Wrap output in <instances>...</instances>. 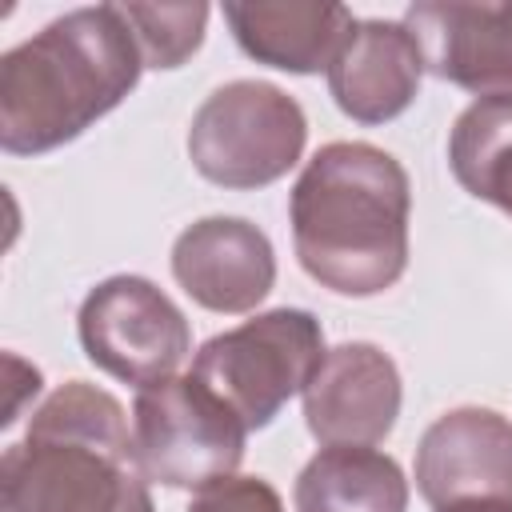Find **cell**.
<instances>
[{"label":"cell","instance_id":"cell-1","mask_svg":"<svg viewBox=\"0 0 512 512\" xmlns=\"http://www.w3.org/2000/svg\"><path fill=\"white\" fill-rule=\"evenodd\" d=\"M288 212L296 260L316 284L376 296L404 276L412 188L392 152L364 140L324 144L304 164Z\"/></svg>","mask_w":512,"mask_h":512},{"label":"cell","instance_id":"cell-2","mask_svg":"<svg viewBox=\"0 0 512 512\" xmlns=\"http://www.w3.org/2000/svg\"><path fill=\"white\" fill-rule=\"evenodd\" d=\"M144 56L116 4L76 8L0 60V144L36 156L76 140L140 80Z\"/></svg>","mask_w":512,"mask_h":512},{"label":"cell","instance_id":"cell-3","mask_svg":"<svg viewBox=\"0 0 512 512\" xmlns=\"http://www.w3.org/2000/svg\"><path fill=\"white\" fill-rule=\"evenodd\" d=\"M0 512H156L120 400L88 380L56 388L0 456Z\"/></svg>","mask_w":512,"mask_h":512},{"label":"cell","instance_id":"cell-4","mask_svg":"<svg viewBox=\"0 0 512 512\" xmlns=\"http://www.w3.org/2000/svg\"><path fill=\"white\" fill-rule=\"evenodd\" d=\"M324 352V328L312 312L272 308L212 336L196 352L192 376L204 380L252 432L272 424V416L308 388Z\"/></svg>","mask_w":512,"mask_h":512},{"label":"cell","instance_id":"cell-5","mask_svg":"<svg viewBox=\"0 0 512 512\" xmlns=\"http://www.w3.org/2000/svg\"><path fill=\"white\" fill-rule=\"evenodd\" d=\"M304 108L268 80H232L216 88L188 124L192 168L220 188H264L304 152Z\"/></svg>","mask_w":512,"mask_h":512},{"label":"cell","instance_id":"cell-6","mask_svg":"<svg viewBox=\"0 0 512 512\" xmlns=\"http://www.w3.org/2000/svg\"><path fill=\"white\" fill-rule=\"evenodd\" d=\"M244 420L196 376H168L140 388L132 440L148 480L168 488H208L236 476L244 460Z\"/></svg>","mask_w":512,"mask_h":512},{"label":"cell","instance_id":"cell-7","mask_svg":"<svg viewBox=\"0 0 512 512\" xmlns=\"http://www.w3.org/2000/svg\"><path fill=\"white\" fill-rule=\"evenodd\" d=\"M84 356L136 388L176 376L192 352V332L184 312L144 276H108L100 280L76 316Z\"/></svg>","mask_w":512,"mask_h":512},{"label":"cell","instance_id":"cell-8","mask_svg":"<svg viewBox=\"0 0 512 512\" xmlns=\"http://www.w3.org/2000/svg\"><path fill=\"white\" fill-rule=\"evenodd\" d=\"M416 488L432 508L512 500V420L476 404L436 416L416 448Z\"/></svg>","mask_w":512,"mask_h":512},{"label":"cell","instance_id":"cell-9","mask_svg":"<svg viewBox=\"0 0 512 512\" xmlns=\"http://www.w3.org/2000/svg\"><path fill=\"white\" fill-rule=\"evenodd\" d=\"M304 420L308 432L332 444H380L400 416V372L392 356L368 340L328 348L308 380Z\"/></svg>","mask_w":512,"mask_h":512},{"label":"cell","instance_id":"cell-10","mask_svg":"<svg viewBox=\"0 0 512 512\" xmlns=\"http://www.w3.org/2000/svg\"><path fill=\"white\" fill-rule=\"evenodd\" d=\"M424 68L480 100H512V4L424 0L404 12Z\"/></svg>","mask_w":512,"mask_h":512},{"label":"cell","instance_id":"cell-11","mask_svg":"<svg viewBox=\"0 0 512 512\" xmlns=\"http://www.w3.org/2000/svg\"><path fill=\"white\" fill-rule=\"evenodd\" d=\"M176 284L208 312H252L276 284L268 236L240 216H204L172 244Z\"/></svg>","mask_w":512,"mask_h":512},{"label":"cell","instance_id":"cell-12","mask_svg":"<svg viewBox=\"0 0 512 512\" xmlns=\"http://www.w3.org/2000/svg\"><path fill=\"white\" fill-rule=\"evenodd\" d=\"M420 76L424 56L404 24L356 20L328 64V92L344 116L360 124H384L416 100Z\"/></svg>","mask_w":512,"mask_h":512},{"label":"cell","instance_id":"cell-13","mask_svg":"<svg viewBox=\"0 0 512 512\" xmlns=\"http://www.w3.org/2000/svg\"><path fill=\"white\" fill-rule=\"evenodd\" d=\"M236 44L284 72H320L340 52L352 32V12L344 4H304V0H248L224 4Z\"/></svg>","mask_w":512,"mask_h":512},{"label":"cell","instance_id":"cell-14","mask_svg":"<svg viewBox=\"0 0 512 512\" xmlns=\"http://www.w3.org/2000/svg\"><path fill=\"white\" fill-rule=\"evenodd\" d=\"M292 500L296 512H404L408 480L368 444H332L304 464Z\"/></svg>","mask_w":512,"mask_h":512},{"label":"cell","instance_id":"cell-15","mask_svg":"<svg viewBox=\"0 0 512 512\" xmlns=\"http://www.w3.org/2000/svg\"><path fill=\"white\" fill-rule=\"evenodd\" d=\"M448 164L468 196L512 216V100L468 104L448 136Z\"/></svg>","mask_w":512,"mask_h":512},{"label":"cell","instance_id":"cell-16","mask_svg":"<svg viewBox=\"0 0 512 512\" xmlns=\"http://www.w3.org/2000/svg\"><path fill=\"white\" fill-rule=\"evenodd\" d=\"M128 20L144 68H180L204 40L208 4H116Z\"/></svg>","mask_w":512,"mask_h":512},{"label":"cell","instance_id":"cell-17","mask_svg":"<svg viewBox=\"0 0 512 512\" xmlns=\"http://www.w3.org/2000/svg\"><path fill=\"white\" fill-rule=\"evenodd\" d=\"M188 512H284V500L260 476H224L200 488Z\"/></svg>","mask_w":512,"mask_h":512},{"label":"cell","instance_id":"cell-18","mask_svg":"<svg viewBox=\"0 0 512 512\" xmlns=\"http://www.w3.org/2000/svg\"><path fill=\"white\" fill-rule=\"evenodd\" d=\"M4 372H8V404H4V424H12V420H16V412H20V400L40 392V372H36L32 364H24L16 352H8V356H4Z\"/></svg>","mask_w":512,"mask_h":512},{"label":"cell","instance_id":"cell-19","mask_svg":"<svg viewBox=\"0 0 512 512\" xmlns=\"http://www.w3.org/2000/svg\"><path fill=\"white\" fill-rule=\"evenodd\" d=\"M436 512H512V500H464V504H448Z\"/></svg>","mask_w":512,"mask_h":512}]
</instances>
